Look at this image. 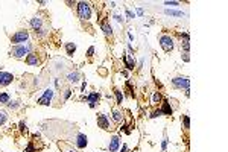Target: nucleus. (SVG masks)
Wrapping results in <instances>:
<instances>
[{"label": "nucleus", "mask_w": 228, "mask_h": 152, "mask_svg": "<svg viewBox=\"0 0 228 152\" xmlns=\"http://www.w3.org/2000/svg\"><path fill=\"white\" fill-rule=\"evenodd\" d=\"M27 40H29V32L27 31H18L17 34H14L11 37V43H14L15 46L22 44V43L27 41Z\"/></svg>", "instance_id": "4"}, {"label": "nucleus", "mask_w": 228, "mask_h": 152, "mask_svg": "<svg viewBox=\"0 0 228 152\" xmlns=\"http://www.w3.org/2000/svg\"><path fill=\"white\" fill-rule=\"evenodd\" d=\"M31 49H32V44H26V46L24 44H18V46H14L11 49V56L20 59L24 55H29L31 53Z\"/></svg>", "instance_id": "1"}, {"label": "nucleus", "mask_w": 228, "mask_h": 152, "mask_svg": "<svg viewBox=\"0 0 228 152\" xmlns=\"http://www.w3.org/2000/svg\"><path fill=\"white\" fill-rule=\"evenodd\" d=\"M26 62H27L29 66H37V64L40 62V59H38V56H37L35 53H29L27 58H26Z\"/></svg>", "instance_id": "13"}, {"label": "nucleus", "mask_w": 228, "mask_h": 152, "mask_svg": "<svg viewBox=\"0 0 228 152\" xmlns=\"http://www.w3.org/2000/svg\"><path fill=\"white\" fill-rule=\"evenodd\" d=\"M66 50H67V55L72 56V55L75 53V50H76V44H75V43H67V44H66Z\"/></svg>", "instance_id": "15"}, {"label": "nucleus", "mask_w": 228, "mask_h": 152, "mask_svg": "<svg viewBox=\"0 0 228 152\" xmlns=\"http://www.w3.org/2000/svg\"><path fill=\"white\" fill-rule=\"evenodd\" d=\"M102 29H103V32H105V35H107V37H111V35H113V32H111V27L108 26V23H107V22H103V23H102Z\"/></svg>", "instance_id": "16"}, {"label": "nucleus", "mask_w": 228, "mask_h": 152, "mask_svg": "<svg viewBox=\"0 0 228 152\" xmlns=\"http://www.w3.org/2000/svg\"><path fill=\"white\" fill-rule=\"evenodd\" d=\"M184 128L186 129L190 128V119H189V116H184Z\"/></svg>", "instance_id": "25"}, {"label": "nucleus", "mask_w": 228, "mask_h": 152, "mask_svg": "<svg viewBox=\"0 0 228 152\" xmlns=\"http://www.w3.org/2000/svg\"><path fill=\"white\" fill-rule=\"evenodd\" d=\"M160 101H161V94H160L158 91H155V93H154V97H152V102L157 104V102H160Z\"/></svg>", "instance_id": "23"}, {"label": "nucleus", "mask_w": 228, "mask_h": 152, "mask_svg": "<svg viewBox=\"0 0 228 152\" xmlns=\"http://www.w3.org/2000/svg\"><path fill=\"white\" fill-rule=\"evenodd\" d=\"M114 93H116V97H117V104H122V93L119 91V90H114Z\"/></svg>", "instance_id": "24"}, {"label": "nucleus", "mask_w": 228, "mask_h": 152, "mask_svg": "<svg viewBox=\"0 0 228 152\" xmlns=\"http://www.w3.org/2000/svg\"><path fill=\"white\" fill-rule=\"evenodd\" d=\"M9 102V94L2 93L0 94V104H8Z\"/></svg>", "instance_id": "20"}, {"label": "nucleus", "mask_w": 228, "mask_h": 152, "mask_svg": "<svg viewBox=\"0 0 228 152\" xmlns=\"http://www.w3.org/2000/svg\"><path fill=\"white\" fill-rule=\"evenodd\" d=\"M67 78H68V81H72V82H78V81H79V79H78V78H79V76H78V73H70Z\"/></svg>", "instance_id": "21"}, {"label": "nucleus", "mask_w": 228, "mask_h": 152, "mask_svg": "<svg viewBox=\"0 0 228 152\" xmlns=\"http://www.w3.org/2000/svg\"><path fill=\"white\" fill-rule=\"evenodd\" d=\"M57 145L58 148L61 149V152H78L68 141H61V140H57Z\"/></svg>", "instance_id": "7"}, {"label": "nucleus", "mask_w": 228, "mask_h": 152, "mask_svg": "<svg viewBox=\"0 0 228 152\" xmlns=\"http://www.w3.org/2000/svg\"><path fill=\"white\" fill-rule=\"evenodd\" d=\"M113 117H114V120H116V122H120V120H122V113H120V111H119V108H117V106H113Z\"/></svg>", "instance_id": "14"}, {"label": "nucleus", "mask_w": 228, "mask_h": 152, "mask_svg": "<svg viewBox=\"0 0 228 152\" xmlns=\"http://www.w3.org/2000/svg\"><path fill=\"white\" fill-rule=\"evenodd\" d=\"M166 146H167V137H164V141H163V151H166Z\"/></svg>", "instance_id": "32"}, {"label": "nucleus", "mask_w": 228, "mask_h": 152, "mask_svg": "<svg viewBox=\"0 0 228 152\" xmlns=\"http://www.w3.org/2000/svg\"><path fill=\"white\" fill-rule=\"evenodd\" d=\"M181 47L184 49V52H186V53H189V47H190V46H189V40H186V41L181 44Z\"/></svg>", "instance_id": "26"}, {"label": "nucleus", "mask_w": 228, "mask_h": 152, "mask_svg": "<svg viewBox=\"0 0 228 152\" xmlns=\"http://www.w3.org/2000/svg\"><path fill=\"white\" fill-rule=\"evenodd\" d=\"M184 61H189V53H184Z\"/></svg>", "instance_id": "34"}, {"label": "nucleus", "mask_w": 228, "mask_h": 152, "mask_svg": "<svg viewBox=\"0 0 228 152\" xmlns=\"http://www.w3.org/2000/svg\"><path fill=\"white\" fill-rule=\"evenodd\" d=\"M172 85L175 87V88H180V90H189V87H190V79L189 78H186V76H178V78H173L172 79Z\"/></svg>", "instance_id": "3"}, {"label": "nucleus", "mask_w": 228, "mask_h": 152, "mask_svg": "<svg viewBox=\"0 0 228 152\" xmlns=\"http://www.w3.org/2000/svg\"><path fill=\"white\" fill-rule=\"evenodd\" d=\"M93 52H94V49H93V47H90V49H88V56H91V55H93Z\"/></svg>", "instance_id": "33"}, {"label": "nucleus", "mask_w": 228, "mask_h": 152, "mask_svg": "<svg viewBox=\"0 0 228 152\" xmlns=\"http://www.w3.org/2000/svg\"><path fill=\"white\" fill-rule=\"evenodd\" d=\"M97 101H99V94H97V93H93V94L90 96V97H88V102H90V106H94V104H96Z\"/></svg>", "instance_id": "17"}, {"label": "nucleus", "mask_w": 228, "mask_h": 152, "mask_svg": "<svg viewBox=\"0 0 228 152\" xmlns=\"http://www.w3.org/2000/svg\"><path fill=\"white\" fill-rule=\"evenodd\" d=\"M26 152H37V151L34 149V145H29V146L26 148Z\"/></svg>", "instance_id": "30"}, {"label": "nucleus", "mask_w": 228, "mask_h": 152, "mask_svg": "<svg viewBox=\"0 0 228 152\" xmlns=\"http://www.w3.org/2000/svg\"><path fill=\"white\" fill-rule=\"evenodd\" d=\"M97 125L102 129H105V131L110 129V122H108V119H107L105 114H97Z\"/></svg>", "instance_id": "8"}, {"label": "nucleus", "mask_w": 228, "mask_h": 152, "mask_svg": "<svg viewBox=\"0 0 228 152\" xmlns=\"http://www.w3.org/2000/svg\"><path fill=\"white\" fill-rule=\"evenodd\" d=\"M161 113H164V114H172V108L169 106L167 102H164V104H163V110H161Z\"/></svg>", "instance_id": "19"}, {"label": "nucleus", "mask_w": 228, "mask_h": 152, "mask_svg": "<svg viewBox=\"0 0 228 152\" xmlns=\"http://www.w3.org/2000/svg\"><path fill=\"white\" fill-rule=\"evenodd\" d=\"M8 106H9L11 110H12V108L15 110V108H17V106H18V105H17V102H8Z\"/></svg>", "instance_id": "29"}, {"label": "nucleus", "mask_w": 228, "mask_h": 152, "mask_svg": "<svg viewBox=\"0 0 228 152\" xmlns=\"http://www.w3.org/2000/svg\"><path fill=\"white\" fill-rule=\"evenodd\" d=\"M178 2H166V6H176Z\"/></svg>", "instance_id": "31"}, {"label": "nucleus", "mask_w": 228, "mask_h": 152, "mask_svg": "<svg viewBox=\"0 0 228 152\" xmlns=\"http://www.w3.org/2000/svg\"><path fill=\"white\" fill-rule=\"evenodd\" d=\"M125 61H126V67L129 69V70H132L134 67H136V61L131 58H128V56H125Z\"/></svg>", "instance_id": "18"}, {"label": "nucleus", "mask_w": 228, "mask_h": 152, "mask_svg": "<svg viewBox=\"0 0 228 152\" xmlns=\"http://www.w3.org/2000/svg\"><path fill=\"white\" fill-rule=\"evenodd\" d=\"M6 119H8V116H6V113H5V111H0V126H2V125H5Z\"/></svg>", "instance_id": "22"}, {"label": "nucleus", "mask_w": 228, "mask_h": 152, "mask_svg": "<svg viewBox=\"0 0 228 152\" xmlns=\"http://www.w3.org/2000/svg\"><path fill=\"white\" fill-rule=\"evenodd\" d=\"M160 46L164 52H171L173 49V40L169 35H161L160 37Z\"/></svg>", "instance_id": "5"}, {"label": "nucleus", "mask_w": 228, "mask_h": 152, "mask_svg": "<svg viewBox=\"0 0 228 152\" xmlns=\"http://www.w3.org/2000/svg\"><path fill=\"white\" fill-rule=\"evenodd\" d=\"M31 26L34 27V31H41V18L40 17H34L32 20H31Z\"/></svg>", "instance_id": "12"}, {"label": "nucleus", "mask_w": 228, "mask_h": 152, "mask_svg": "<svg viewBox=\"0 0 228 152\" xmlns=\"http://www.w3.org/2000/svg\"><path fill=\"white\" fill-rule=\"evenodd\" d=\"M161 114H163V113H161V110H157V111H154V113H152V116H151V117H158V116H161Z\"/></svg>", "instance_id": "28"}, {"label": "nucleus", "mask_w": 228, "mask_h": 152, "mask_svg": "<svg viewBox=\"0 0 228 152\" xmlns=\"http://www.w3.org/2000/svg\"><path fill=\"white\" fill-rule=\"evenodd\" d=\"M78 14H79L81 20H90V17H91L90 5L85 3V2H79L78 3Z\"/></svg>", "instance_id": "2"}, {"label": "nucleus", "mask_w": 228, "mask_h": 152, "mask_svg": "<svg viewBox=\"0 0 228 152\" xmlns=\"http://www.w3.org/2000/svg\"><path fill=\"white\" fill-rule=\"evenodd\" d=\"M126 151H128V148H126V145H125V146H123V149H122V152H126Z\"/></svg>", "instance_id": "35"}, {"label": "nucleus", "mask_w": 228, "mask_h": 152, "mask_svg": "<svg viewBox=\"0 0 228 152\" xmlns=\"http://www.w3.org/2000/svg\"><path fill=\"white\" fill-rule=\"evenodd\" d=\"M119 145H120L119 137H117V135H113V137H111V140H110V145H108V151H110V152H117V149H119Z\"/></svg>", "instance_id": "9"}, {"label": "nucleus", "mask_w": 228, "mask_h": 152, "mask_svg": "<svg viewBox=\"0 0 228 152\" xmlns=\"http://www.w3.org/2000/svg\"><path fill=\"white\" fill-rule=\"evenodd\" d=\"M14 79V76H12L11 73H6V71H0V87H6V85H9Z\"/></svg>", "instance_id": "6"}, {"label": "nucleus", "mask_w": 228, "mask_h": 152, "mask_svg": "<svg viewBox=\"0 0 228 152\" xmlns=\"http://www.w3.org/2000/svg\"><path fill=\"white\" fill-rule=\"evenodd\" d=\"M20 131H22V134H27V126H26V123H24V122L20 123Z\"/></svg>", "instance_id": "27"}, {"label": "nucleus", "mask_w": 228, "mask_h": 152, "mask_svg": "<svg viewBox=\"0 0 228 152\" xmlns=\"http://www.w3.org/2000/svg\"><path fill=\"white\" fill-rule=\"evenodd\" d=\"M75 145H76L79 149H84V148L87 146V137L79 132V134L76 135V139H75Z\"/></svg>", "instance_id": "11"}, {"label": "nucleus", "mask_w": 228, "mask_h": 152, "mask_svg": "<svg viewBox=\"0 0 228 152\" xmlns=\"http://www.w3.org/2000/svg\"><path fill=\"white\" fill-rule=\"evenodd\" d=\"M52 96H53V91L49 88V90H46V93H44V96L38 101V104L40 105H49L50 104V99H52Z\"/></svg>", "instance_id": "10"}]
</instances>
